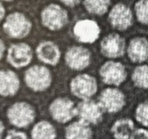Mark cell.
<instances>
[{
	"mask_svg": "<svg viewBox=\"0 0 148 139\" xmlns=\"http://www.w3.org/2000/svg\"><path fill=\"white\" fill-rule=\"evenodd\" d=\"M49 111L53 119L60 123H66L76 115L73 102L67 98H58L51 104Z\"/></svg>",
	"mask_w": 148,
	"mask_h": 139,
	"instance_id": "7",
	"label": "cell"
},
{
	"mask_svg": "<svg viewBox=\"0 0 148 139\" xmlns=\"http://www.w3.org/2000/svg\"><path fill=\"white\" fill-rule=\"evenodd\" d=\"M36 54L41 61L49 65L56 64L60 60V52L53 42L41 43L36 48Z\"/></svg>",
	"mask_w": 148,
	"mask_h": 139,
	"instance_id": "15",
	"label": "cell"
},
{
	"mask_svg": "<svg viewBox=\"0 0 148 139\" xmlns=\"http://www.w3.org/2000/svg\"><path fill=\"white\" fill-rule=\"evenodd\" d=\"M99 104L103 111L110 113H115L120 111L124 106V96L117 89L108 88L101 93Z\"/></svg>",
	"mask_w": 148,
	"mask_h": 139,
	"instance_id": "8",
	"label": "cell"
},
{
	"mask_svg": "<svg viewBox=\"0 0 148 139\" xmlns=\"http://www.w3.org/2000/svg\"><path fill=\"white\" fill-rule=\"evenodd\" d=\"M66 61L70 68L81 70L90 64V54L86 49L80 46H74L66 52Z\"/></svg>",
	"mask_w": 148,
	"mask_h": 139,
	"instance_id": "12",
	"label": "cell"
},
{
	"mask_svg": "<svg viewBox=\"0 0 148 139\" xmlns=\"http://www.w3.org/2000/svg\"><path fill=\"white\" fill-rule=\"evenodd\" d=\"M85 7L93 14L102 15L105 13L110 5V0H85Z\"/></svg>",
	"mask_w": 148,
	"mask_h": 139,
	"instance_id": "21",
	"label": "cell"
},
{
	"mask_svg": "<svg viewBox=\"0 0 148 139\" xmlns=\"http://www.w3.org/2000/svg\"><path fill=\"white\" fill-rule=\"evenodd\" d=\"M8 118L9 121L16 127H26L34 120L35 112L29 104L19 102L10 107L8 111Z\"/></svg>",
	"mask_w": 148,
	"mask_h": 139,
	"instance_id": "3",
	"label": "cell"
},
{
	"mask_svg": "<svg viewBox=\"0 0 148 139\" xmlns=\"http://www.w3.org/2000/svg\"><path fill=\"white\" fill-rule=\"evenodd\" d=\"M130 139H148V131L144 129H137L132 133Z\"/></svg>",
	"mask_w": 148,
	"mask_h": 139,
	"instance_id": "25",
	"label": "cell"
},
{
	"mask_svg": "<svg viewBox=\"0 0 148 139\" xmlns=\"http://www.w3.org/2000/svg\"><path fill=\"white\" fill-rule=\"evenodd\" d=\"M134 83L137 87L148 88V66H140L136 67L132 76Z\"/></svg>",
	"mask_w": 148,
	"mask_h": 139,
	"instance_id": "22",
	"label": "cell"
},
{
	"mask_svg": "<svg viewBox=\"0 0 148 139\" xmlns=\"http://www.w3.org/2000/svg\"><path fill=\"white\" fill-rule=\"evenodd\" d=\"M3 26L5 32L11 37L23 38L29 34L32 24L24 15L15 12L7 17Z\"/></svg>",
	"mask_w": 148,
	"mask_h": 139,
	"instance_id": "2",
	"label": "cell"
},
{
	"mask_svg": "<svg viewBox=\"0 0 148 139\" xmlns=\"http://www.w3.org/2000/svg\"><path fill=\"white\" fill-rule=\"evenodd\" d=\"M70 87L72 93L76 97L83 100L90 99L97 90V81L94 77L88 74L76 76L73 79Z\"/></svg>",
	"mask_w": 148,
	"mask_h": 139,
	"instance_id": "5",
	"label": "cell"
},
{
	"mask_svg": "<svg viewBox=\"0 0 148 139\" xmlns=\"http://www.w3.org/2000/svg\"><path fill=\"white\" fill-rule=\"evenodd\" d=\"M3 132H4V126H3V124L2 122L1 123V136H2Z\"/></svg>",
	"mask_w": 148,
	"mask_h": 139,
	"instance_id": "30",
	"label": "cell"
},
{
	"mask_svg": "<svg viewBox=\"0 0 148 139\" xmlns=\"http://www.w3.org/2000/svg\"><path fill=\"white\" fill-rule=\"evenodd\" d=\"M56 131L47 121H40L35 125L32 131V139H55Z\"/></svg>",
	"mask_w": 148,
	"mask_h": 139,
	"instance_id": "20",
	"label": "cell"
},
{
	"mask_svg": "<svg viewBox=\"0 0 148 139\" xmlns=\"http://www.w3.org/2000/svg\"><path fill=\"white\" fill-rule=\"evenodd\" d=\"M74 34L83 43H93L99 36V28L96 22L90 19L79 21L74 26Z\"/></svg>",
	"mask_w": 148,
	"mask_h": 139,
	"instance_id": "11",
	"label": "cell"
},
{
	"mask_svg": "<svg viewBox=\"0 0 148 139\" xmlns=\"http://www.w3.org/2000/svg\"><path fill=\"white\" fill-rule=\"evenodd\" d=\"M76 115L79 118V120L87 125H97L100 122L103 117V108L99 102L92 100H83L76 107Z\"/></svg>",
	"mask_w": 148,
	"mask_h": 139,
	"instance_id": "4",
	"label": "cell"
},
{
	"mask_svg": "<svg viewBox=\"0 0 148 139\" xmlns=\"http://www.w3.org/2000/svg\"><path fill=\"white\" fill-rule=\"evenodd\" d=\"M134 127L133 120L127 118L120 119L114 123L111 128V131L116 139H128L134 132Z\"/></svg>",
	"mask_w": 148,
	"mask_h": 139,
	"instance_id": "19",
	"label": "cell"
},
{
	"mask_svg": "<svg viewBox=\"0 0 148 139\" xmlns=\"http://www.w3.org/2000/svg\"><path fill=\"white\" fill-rule=\"evenodd\" d=\"M125 42L117 34H110L105 37L101 43V51L107 57H120L124 53Z\"/></svg>",
	"mask_w": 148,
	"mask_h": 139,
	"instance_id": "13",
	"label": "cell"
},
{
	"mask_svg": "<svg viewBox=\"0 0 148 139\" xmlns=\"http://www.w3.org/2000/svg\"><path fill=\"white\" fill-rule=\"evenodd\" d=\"M60 1H62L64 4L69 6H74L80 2V0H60Z\"/></svg>",
	"mask_w": 148,
	"mask_h": 139,
	"instance_id": "27",
	"label": "cell"
},
{
	"mask_svg": "<svg viewBox=\"0 0 148 139\" xmlns=\"http://www.w3.org/2000/svg\"><path fill=\"white\" fill-rule=\"evenodd\" d=\"M19 87V80L16 74L11 70H1L0 93L2 96L14 95Z\"/></svg>",
	"mask_w": 148,
	"mask_h": 139,
	"instance_id": "16",
	"label": "cell"
},
{
	"mask_svg": "<svg viewBox=\"0 0 148 139\" xmlns=\"http://www.w3.org/2000/svg\"><path fill=\"white\" fill-rule=\"evenodd\" d=\"M5 1H10V0H5Z\"/></svg>",
	"mask_w": 148,
	"mask_h": 139,
	"instance_id": "31",
	"label": "cell"
},
{
	"mask_svg": "<svg viewBox=\"0 0 148 139\" xmlns=\"http://www.w3.org/2000/svg\"><path fill=\"white\" fill-rule=\"evenodd\" d=\"M25 81L29 88L35 91L47 89L51 83V74L47 68L34 66L25 72Z\"/></svg>",
	"mask_w": 148,
	"mask_h": 139,
	"instance_id": "1",
	"label": "cell"
},
{
	"mask_svg": "<svg viewBox=\"0 0 148 139\" xmlns=\"http://www.w3.org/2000/svg\"><path fill=\"white\" fill-rule=\"evenodd\" d=\"M5 139H28L26 135L23 132L16 131H9Z\"/></svg>",
	"mask_w": 148,
	"mask_h": 139,
	"instance_id": "26",
	"label": "cell"
},
{
	"mask_svg": "<svg viewBox=\"0 0 148 139\" xmlns=\"http://www.w3.org/2000/svg\"><path fill=\"white\" fill-rule=\"evenodd\" d=\"M92 131L90 126L83 121H76L69 125L66 129V139H90Z\"/></svg>",
	"mask_w": 148,
	"mask_h": 139,
	"instance_id": "18",
	"label": "cell"
},
{
	"mask_svg": "<svg viewBox=\"0 0 148 139\" xmlns=\"http://www.w3.org/2000/svg\"><path fill=\"white\" fill-rule=\"evenodd\" d=\"M66 12L57 5H50L46 7L42 12V21L49 30H60L67 23Z\"/></svg>",
	"mask_w": 148,
	"mask_h": 139,
	"instance_id": "6",
	"label": "cell"
},
{
	"mask_svg": "<svg viewBox=\"0 0 148 139\" xmlns=\"http://www.w3.org/2000/svg\"><path fill=\"white\" fill-rule=\"evenodd\" d=\"M128 55L134 62L140 63L148 58V41L144 38L132 39L128 47Z\"/></svg>",
	"mask_w": 148,
	"mask_h": 139,
	"instance_id": "17",
	"label": "cell"
},
{
	"mask_svg": "<svg viewBox=\"0 0 148 139\" xmlns=\"http://www.w3.org/2000/svg\"><path fill=\"white\" fill-rule=\"evenodd\" d=\"M135 10L139 21L148 25V0H140L136 2Z\"/></svg>",
	"mask_w": 148,
	"mask_h": 139,
	"instance_id": "23",
	"label": "cell"
},
{
	"mask_svg": "<svg viewBox=\"0 0 148 139\" xmlns=\"http://www.w3.org/2000/svg\"><path fill=\"white\" fill-rule=\"evenodd\" d=\"M3 53H4V43L2 40H1V58L3 56Z\"/></svg>",
	"mask_w": 148,
	"mask_h": 139,
	"instance_id": "28",
	"label": "cell"
},
{
	"mask_svg": "<svg viewBox=\"0 0 148 139\" xmlns=\"http://www.w3.org/2000/svg\"><path fill=\"white\" fill-rule=\"evenodd\" d=\"M109 18L113 27L120 30H126L131 25V11L128 7L123 4H118L113 7Z\"/></svg>",
	"mask_w": 148,
	"mask_h": 139,
	"instance_id": "14",
	"label": "cell"
},
{
	"mask_svg": "<svg viewBox=\"0 0 148 139\" xmlns=\"http://www.w3.org/2000/svg\"><path fill=\"white\" fill-rule=\"evenodd\" d=\"M32 57V50L25 43L14 44L10 46L8 52V61L16 68L27 66L31 62Z\"/></svg>",
	"mask_w": 148,
	"mask_h": 139,
	"instance_id": "10",
	"label": "cell"
},
{
	"mask_svg": "<svg viewBox=\"0 0 148 139\" xmlns=\"http://www.w3.org/2000/svg\"><path fill=\"white\" fill-rule=\"evenodd\" d=\"M5 11H4V8L2 6V5L1 4V19H3V16H4Z\"/></svg>",
	"mask_w": 148,
	"mask_h": 139,
	"instance_id": "29",
	"label": "cell"
},
{
	"mask_svg": "<svg viewBox=\"0 0 148 139\" xmlns=\"http://www.w3.org/2000/svg\"><path fill=\"white\" fill-rule=\"evenodd\" d=\"M136 118L139 122L148 127V101L139 105L136 111Z\"/></svg>",
	"mask_w": 148,
	"mask_h": 139,
	"instance_id": "24",
	"label": "cell"
},
{
	"mask_svg": "<svg viewBox=\"0 0 148 139\" xmlns=\"http://www.w3.org/2000/svg\"><path fill=\"white\" fill-rule=\"evenodd\" d=\"M99 74L104 83L116 86L121 84L127 76L124 66L120 63L112 61L103 65Z\"/></svg>",
	"mask_w": 148,
	"mask_h": 139,
	"instance_id": "9",
	"label": "cell"
}]
</instances>
